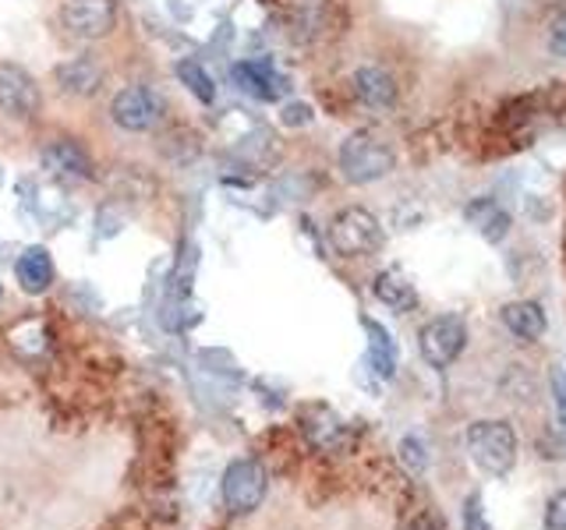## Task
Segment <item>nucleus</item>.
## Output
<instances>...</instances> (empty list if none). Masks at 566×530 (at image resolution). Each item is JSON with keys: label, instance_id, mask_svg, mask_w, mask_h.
Masks as SVG:
<instances>
[{"label": "nucleus", "instance_id": "5", "mask_svg": "<svg viewBox=\"0 0 566 530\" xmlns=\"http://www.w3.org/2000/svg\"><path fill=\"white\" fill-rule=\"evenodd\" d=\"M111 120L128 135L153 131L156 124L164 120V99L146 85H124L111 99Z\"/></svg>", "mask_w": 566, "mask_h": 530}, {"label": "nucleus", "instance_id": "6", "mask_svg": "<svg viewBox=\"0 0 566 530\" xmlns=\"http://www.w3.org/2000/svg\"><path fill=\"white\" fill-rule=\"evenodd\" d=\"M265 488H270V477H265V467L259 459H234L223 470V502L238 517H248V512L262 506Z\"/></svg>", "mask_w": 566, "mask_h": 530}, {"label": "nucleus", "instance_id": "15", "mask_svg": "<svg viewBox=\"0 0 566 530\" xmlns=\"http://www.w3.org/2000/svg\"><path fill=\"white\" fill-rule=\"evenodd\" d=\"M371 294H376L379 305H386L397 315H407V311L418 308V290H415V283L407 279L403 269H382L376 276V283H371Z\"/></svg>", "mask_w": 566, "mask_h": 530}, {"label": "nucleus", "instance_id": "4", "mask_svg": "<svg viewBox=\"0 0 566 530\" xmlns=\"http://www.w3.org/2000/svg\"><path fill=\"white\" fill-rule=\"evenodd\" d=\"M468 347V322L460 315H436L418 332V350L429 368L447 371Z\"/></svg>", "mask_w": 566, "mask_h": 530}, {"label": "nucleus", "instance_id": "11", "mask_svg": "<svg viewBox=\"0 0 566 530\" xmlns=\"http://www.w3.org/2000/svg\"><path fill=\"white\" fill-rule=\"evenodd\" d=\"M40 159L53 177H64V181H96L93 159L75 138H53Z\"/></svg>", "mask_w": 566, "mask_h": 530}, {"label": "nucleus", "instance_id": "20", "mask_svg": "<svg viewBox=\"0 0 566 530\" xmlns=\"http://www.w3.org/2000/svg\"><path fill=\"white\" fill-rule=\"evenodd\" d=\"M400 459H403V467H407V470L421 474L424 467H429V449H424V442H421L418 435H407V438L400 442Z\"/></svg>", "mask_w": 566, "mask_h": 530}, {"label": "nucleus", "instance_id": "13", "mask_svg": "<svg viewBox=\"0 0 566 530\" xmlns=\"http://www.w3.org/2000/svg\"><path fill=\"white\" fill-rule=\"evenodd\" d=\"M464 220H468V226L474 230V234L485 237L489 244L506 241L510 237V226H513L506 205H500L495 199H471L468 209H464Z\"/></svg>", "mask_w": 566, "mask_h": 530}, {"label": "nucleus", "instance_id": "10", "mask_svg": "<svg viewBox=\"0 0 566 530\" xmlns=\"http://www.w3.org/2000/svg\"><path fill=\"white\" fill-rule=\"evenodd\" d=\"M350 88H354V99H358L371 114H389L397 106V99H400L397 78L379 64H365V67L354 71Z\"/></svg>", "mask_w": 566, "mask_h": 530}, {"label": "nucleus", "instance_id": "24", "mask_svg": "<svg viewBox=\"0 0 566 530\" xmlns=\"http://www.w3.org/2000/svg\"><path fill=\"white\" fill-rule=\"evenodd\" d=\"M464 530H492V523L485 517V506L478 495H468L464 499Z\"/></svg>", "mask_w": 566, "mask_h": 530}, {"label": "nucleus", "instance_id": "25", "mask_svg": "<svg viewBox=\"0 0 566 530\" xmlns=\"http://www.w3.org/2000/svg\"><path fill=\"white\" fill-rule=\"evenodd\" d=\"M283 124H287V128L312 124V106L308 103H287V106H283Z\"/></svg>", "mask_w": 566, "mask_h": 530}, {"label": "nucleus", "instance_id": "16", "mask_svg": "<svg viewBox=\"0 0 566 530\" xmlns=\"http://www.w3.org/2000/svg\"><path fill=\"white\" fill-rule=\"evenodd\" d=\"M14 276L22 283L25 294H46L53 287V258L43 244L25 247L22 255L14 262Z\"/></svg>", "mask_w": 566, "mask_h": 530}, {"label": "nucleus", "instance_id": "17", "mask_svg": "<svg viewBox=\"0 0 566 530\" xmlns=\"http://www.w3.org/2000/svg\"><path fill=\"white\" fill-rule=\"evenodd\" d=\"M234 78L238 85L244 88V93H252L255 99H265V103H273L283 96V88H287V82H283L276 71L270 64H262V61H248V64H238L234 67Z\"/></svg>", "mask_w": 566, "mask_h": 530}, {"label": "nucleus", "instance_id": "21", "mask_svg": "<svg viewBox=\"0 0 566 530\" xmlns=\"http://www.w3.org/2000/svg\"><path fill=\"white\" fill-rule=\"evenodd\" d=\"M548 385H553L556 421L566 428V364H553V371H548Z\"/></svg>", "mask_w": 566, "mask_h": 530}, {"label": "nucleus", "instance_id": "2", "mask_svg": "<svg viewBox=\"0 0 566 530\" xmlns=\"http://www.w3.org/2000/svg\"><path fill=\"white\" fill-rule=\"evenodd\" d=\"M326 237L340 258H368L386 244V230L376 212H368L361 205H347L329 220Z\"/></svg>", "mask_w": 566, "mask_h": 530}, {"label": "nucleus", "instance_id": "23", "mask_svg": "<svg viewBox=\"0 0 566 530\" xmlns=\"http://www.w3.org/2000/svg\"><path fill=\"white\" fill-rule=\"evenodd\" d=\"M545 530H566V491H556L545 502Z\"/></svg>", "mask_w": 566, "mask_h": 530}, {"label": "nucleus", "instance_id": "26", "mask_svg": "<svg viewBox=\"0 0 566 530\" xmlns=\"http://www.w3.org/2000/svg\"><path fill=\"white\" fill-rule=\"evenodd\" d=\"M407 530H442V523H439V520L432 517L429 509H424V512H418V517H415V523L407 527Z\"/></svg>", "mask_w": 566, "mask_h": 530}, {"label": "nucleus", "instance_id": "1", "mask_svg": "<svg viewBox=\"0 0 566 530\" xmlns=\"http://www.w3.org/2000/svg\"><path fill=\"white\" fill-rule=\"evenodd\" d=\"M336 167H340L347 184L365 188V184L386 181V177L397 170V152L376 131H354L344 138L340 152H336Z\"/></svg>", "mask_w": 566, "mask_h": 530}, {"label": "nucleus", "instance_id": "19", "mask_svg": "<svg viewBox=\"0 0 566 530\" xmlns=\"http://www.w3.org/2000/svg\"><path fill=\"white\" fill-rule=\"evenodd\" d=\"M177 78H181L188 88H191V96L199 99V103H212L217 99V85H212V78L206 75V67L199 61H181L177 64Z\"/></svg>", "mask_w": 566, "mask_h": 530}, {"label": "nucleus", "instance_id": "9", "mask_svg": "<svg viewBox=\"0 0 566 530\" xmlns=\"http://www.w3.org/2000/svg\"><path fill=\"white\" fill-rule=\"evenodd\" d=\"M301 432H305L308 446L318 453H344L350 446V424L323 403L308 406V411L301 414Z\"/></svg>", "mask_w": 566, "mask_h": 530}, {"label": "nucleus", "instance_id": "22", "mask_svg": "<svg viewBox=\"0 0 566 530\" xmlns=\"http://www.w3.org/2000/svg\"><path fill=\"white\" fill-rule=\"evenodd\" d=\"M548 53H553L556 61H566V8L548 22Z\"/></svg>", "mask_w": 566, "mask_h": 530}, {"label": "nucleus", "instance_id": "18", "mask_svg": "<svg viewBox=\"0 0 566 530\" xmlns=\"http://www.w3.org/2000/svg\"><path fill=\"white\" fill-rule=\"evenodd\" d=\"M365 332H368V364L379 379H394L397 375V343L376 318H365Z\"/></svg>", "mask_w": 566, "mask_h": 530}, {"label": "nucleus", "instance_id": "7", "mask_svg": "<svg viewBox=\"0 0 566 530\" xmlns=\"http://www.w3.org/2000/svg\"><path fill=\"white\" fill-rule=\"evenodd\" d=\"M61 25L82 43H96L117 29V0H67Z\"/></svg>", "mask_w": 566, "mask_h": 530}, {"label": "nucleus", "instance_id": "3", "mask_svg": "<svg viewBox=\"0 0 566 530\" xmlns=\"http://www.w3.org/2000/svg\"><path fill=\"white\" fill-rule=\"evenodd\" d=\"M468 453L489 477H506L517 464V432L506 421H474L468 428Z\"/></svg>", "mask_w": 566, "mask_h": 530}, {"label": "nucleus", "instance_id": "12", "mask_svg": "<svg viewBox=\"0 0 566 530\" xmlns=\"http://www.w3.org/2000/svg\"><path fill=\"white\" fill-rule=\"evenodd\" d=\"M103 67L99 61L93 57H71L64 64H57V71H53V82H57V88L64 96H75V99H88L96 96L103 88Z\"/></svg>", "mask_w": 566, "mask_h": 530}, {"label": "nucleus", "instance_id": "14", "mask_svg": "<svg viewBox=\"0 0 566 530\" xmlns=\"http://www.w3.org/2000/svg\"><path fill=\"white\" fill-rule=\"evenodd\" d=\"M500 318L521 343H538L548 329L545 308L538 305V300H510V305H503Z\"/></svg>", "mask_w": 566, "mask_h": 530}, {"label": "nucleus", "instance_id": "8", "mask_svg": "<svg viewBox=\"0 0 566 530\" xmlns=\"http://www.w3.org/2000/svg\"><path fill=\"white\" fill-rule=\"evenodd\" d=\"M43 106V93L22 64L0 61V114L11 120H32Z\"/></svg>", "mask_w": 566, "mask_h": 530}]
</instances>
